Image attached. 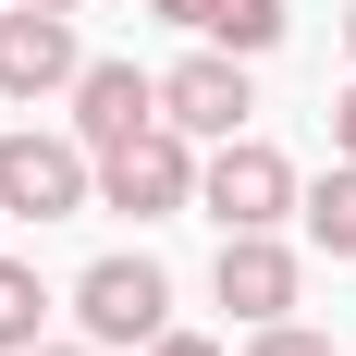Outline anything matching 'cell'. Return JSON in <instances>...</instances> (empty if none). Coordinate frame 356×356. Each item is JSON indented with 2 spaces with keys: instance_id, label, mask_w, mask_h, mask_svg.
Masks as SVG:
<instances>
[{
  "instance_id": "cell-7",
  "label": "cell",
  "mask_w": 356,
  "mask_h": 356,
  "mask_svg": "<svg viewBox=\"0 0 356 356\" xmlns=\"http://www.w3.org/2000/svg\"><path fill=\"white\" fill-rule=\"evenodd\" d=\"M209 295H221L246 332H258V320H295V246H283V234H221Z\"/></svg>"
},
{
  "instance_id": "cell-18",
  "label": "cell",
  "mask_w": 356,
  "mask_h": 356,
  "mask_svg": "<svg viewBox=\"0 0 356 356\" xmlns=\"http://www.w3.org/2000/svg\"><path fill=\"white\" fill-rule=\"evenodd\" d=\"M344 49H356V13H344Z\"/></svg>"
},
{
  "instance_id": "cell-16",
  "label": "cell",
  "mask_w": 356,
  "mask_h": 356,
  "mask_svg": "<svg viewBox=\"0 0 356 356\" xmlns=\"http://www.w3.org/2000/svg\"><path fill=\"white\" fill-rule=\"evenodd\" d=\"M25 356H99V344H25Z\"/></svg>"
},
{
  "instance_id": "cell-15",
  "label": "cell",
  "mask_w": 356,
  "mask_h": 356,
  "mask_svg": "<svg viewBox=\"0 0 356 356\" xmlns=\"http://www.w3.org/2000/svg\"><path fill=\"white\" fill-rule=\"evenodd\" d=\"M147 13H160V25H209V0H147Z\"/></svg>"
},
{
  "instance_id": "cell-12",
  "label": "cell",
  "mask_w": 356,
  "mask_h": 356,
  "mask_svg": "<svg viewBox=\"0 0 356 356\" xmlns=\"http://www.w3.org/2000/svg\"><path fill=\"white\" fill-rule=\"evenodd\" d=\"M246 356H332V332H307V320H258Z\"/></svg>"
},
{
  "instance_id": "cell-6",
  "label": "cell",
  "mask_w": 356,
  "mask_h": 356,
  "mask_svg": "<svg viewBox=\"0 0 356 356\" xmlns=\"http://www.w3.org/2000/svg\"><path fill=\"white\" fill-rule=\"evenodd\" d=\"M74 74H86V49H74V13H37V0H13V13H0V99H62Z\"/></svg>"
},
{
  "instance_id": "cell-2",
  "label": "cell",
  "mask_w": 356,
  "mask_h": 356,
  "mask_svg": "<svg viewBox=\"0 0 356 356\" xmlns=\"http://www.w3.org/2000/svg\"><path fill=\"white\" fill-rule=\"evenodd\" d=\"M197 209L221 221V234H283L295 221V160L258 136H221L209 160H197Z\"/></svg>"
},
{
  "instance_id": "cell-11",
  "label": "cell",
  "mask_w": 356,
  "mask_h": 356,
  "mask_svg": "<svg viewBox=\"0 0 356 356\" xmlns=\"http://www.w3.org/2000/svg\"><path fill=\"white\" fill-rule=\"evenodd\" d=\"M49 332V283H37V258H0V356H25Z\"/></svg>"
},
{
  "instance_id": "cell-10",
  "label": "cell",
  "mask_w": 356,
  "mask_h": 356,
  "mask_svg": "<svg viewBox=\"0 0 356 356\" xmlns=\"http://www.w3.org/2000/svg\"><path fill=\"white\" fill-rule=\"evenodd\" d=\"M283 25H295L283 0H209V25H197V37H209V49H246V62H258V49H283Z\"/></svg>"
},
{
  "instance_id": "cell-1",
  "label": "cell",
  "mask_w": 356,
  "mask_h": 356,
  "mask_svg": "<svg viewBox=\"0 0 356 356\" xmlns=\"http://www.w3.org/2000/svg\"><path fill=\"white\" fill-rule=\"evenodd\" d=\"M99 209V147L86 136H0V221H74Z\"/></svg>"
},
{
  "instance_id": "cell-17",
  "label": "cell",
  "mask_w": 356,
  "mask_h": 356,
  "mask_svg": "<svg viewBox=\"0 0 356 356\" xmlns=\"http://www.w3.org/2000/svg\"><path fill=\"white\" fill-rule=\"evenodd\" d=\"M37 13H74V0H37Z\"/></svg>"
},
{
  "instance_id": "cell-13",
  "label": "cell",
  "mask_w": 356,
  "mask_h": 356,
  "mask_svg": "<svg viewBox=\"0 0 356 356\" xmlns=\"http://www.w3.org/2000/svg\"><path fill=\"white\" fill-rule=\"evenodd\" d=\"M332 160H356V86L332 99Z\"/></svg>"
},
{
  "instance_id": "cell-5",
  "label": "cell",
  "mask_w": 356,
  "mask_h": 356,
  "mask_svg": "<svg viewBox=\"0 0 356 356\" xmlns=\"http://www.w3.org/2000/svg\"><path fill=\"white\" fill-rule=\"evenodd\" d=\"M246 111H258L246 49H197V62H172V74H160V123H172V136H197V147L246 136Z\"/></svg>"
},
{
  "instance_id": "cell-4",
  "label": "cell",
  "mask_w": 356,
  "mask_h": 356,
  "mask_svg": "<svg viewBox=\"0 0 356 356\" xmlns=\"http://www.w3.org/2000/svg\"><path fill=\"white\" fill-rule=\"evenodd\" d=\"M74 320H86V344H160L172 332V283H160V258H99L86 283H74Z\"/></svg>"
},
{
  "instance_id": "cell-9",
  "label": "cell",
  "mask_w": 356,
  "mask_h": 356,
  "mask_svg": "<svg viewBox=\"0 0 356 356\" xmlns=\"http://www.w3.org/2000/svg\"><path fill=\"white\" fill-rule=\"evenodd\" d=\"M295 209H307V246H320V258H356V160H332Z\"/></svg>"
},
{
  "instance_id": "cell-3",
  "label": "cell",
  "mask_w": 356,
  "mask_h": 356,
  "mask_svg": "<svg viewBox=\"0 0 356 356\" xmlns=\"http://www.w3.org/2000/svg\"><path fill=\"white\" fill-rule=\"evenodd\" d=\"M99 209H123V221H172V209H197V136L147 123V136L99 147Z\"/></svg>"
},
{
  "instance_id": "cell-14",
  "label": "cell",
  "mask_w": 356,
  "mask_h": 356,
  "mask_svg": "<svg viewBox=\"0 0 356 356\" xmlns=\"http://www.w3.org/2000/svg\"><path fill=\"white\" fill-rule=\"evenodd\" d=\"M136 356H221L209 332H160V344H136Z\"/></svg>"
},
{
  "instance_id": "cell-8",
  "label": "cell",
  "mask_w": 356,
  "mask_h": 356,
  "mask_svg": "<svg viewBox=\"0 0 356 356\" xmlns=\"http://www.w3.org/2000/svg\"><path fill=\"white\" fill-rule=\"evenodd\" d=\"M62 99H74V136H86V147H123V136H147V123H160V74H136V62H86Z\"/></svg>"
}]
</instances>
